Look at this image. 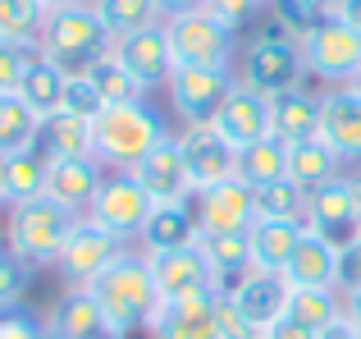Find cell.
Listing matches in <instances>:
<instances>
[{
    "mask_svg": "<svg viewBox=\"0 0 361 339\" xmlns=\"http://www.w3.org/2000/svg\"><path fill=\"white\" fill-rule=\"evenodd\" d=\"M169 138L165 115L142 101H123V106H106L92 119V156L110 170H133L151 147H160Z\"/></svg>",
    "mask_w": 361,
    "mask_h": 339,
    "instance_id": "1",
    "label": "cell"
},
{
    "mask_svg": "<svg viewBox=\"0 0 361 339\" xmlns=\"http://www.w3.org/2000/svg\"><path fill=\"white\" fill-rule=\"evenodd\" d=\"M42 55L64 73H92L101 60L115 55V32L101 23V14L92 5H73V9H51L37 37Z\"/></svg>",
    "mask_w": 361,
    "mask_h": 339,
    "instance_id": "2",
    "label": "cell"
},
{
    "mask_svg": "<svg viewBox=\"0 0 361 339\" xmlns=\"http://www.w3.org/2000/svg\"><path fill=\"white\" fill-rule=\"evenodd\" d=\"M92 298H97L101 316H106V335H128V331H142L151 326L160 307V294H156V280H151V266L147 257H123L106 275L92 280Z\"/></svg>",
    "mask_w": 361,
    "mask_h": 339,
    "instance_id": "3",
    "label": "cell"
},
{
    "mask_svg": "<svg viewBox=\"0 0 361 339\" xmlns=\"http://www.w3.org/2000/svg\"><path fill=\"white\" fill-rule=\"evenodd\" d=\"M73 225H78V215L42 193V197H32V202L9 206L5 248L14 252L18 261H27V266H46V261L55 266V257H60L64 239L73 234Z\"/></svg>",
    "mask_w": 361,
    "mask_h": 339,
    "instance_id": "4",
    "label": "cell"
},
{
    "mask_svg": "<svg viewBox=\"0 0 361 339\" xmlns=\"http://www.w3.org/2000/svg\"><path fill=\"white\" fill-rule=\"evenodd\" d=\"M307 73L311 69H307V55H302V42H298V37H288L279 23H274L265 37H256V42L243 46V73H238V83L265 92V97L293 92Z\"/></svg>",
    "mask_w": 361,
    "mask_h": 339,
    "instance_id": "5",
    "label": "cell"
},
{
    "mask_svg": "<svg viewBox=\"0 0 361 339\" xmlns=\"http://www.w3.org/2000/svg\"><path fill=\"white\" fill-rule=\"evenodd\" d=\"M169 46H174V64H202V69H229L233 37L211 9H183V14L165 18Z\"/></svg>",
    "mask_w": 361,
    "mask_h": 339,
    "instance_id": "6",
    "label": "cell"
},
{
    "mask_svg": "<svg viewBox=\"0 0 361 339\" xmlns=\"http://www.w3.org/2000/svg\"><path fill=\"white\" fill-rule=\"evenodd\" d=\"M151 211H156V202L147 197V188H142L128 170H115V174H106L101 193L92 197L87 220L101 225V230H110L115 239H142Z\"/></svg>",
    "mask_w": 361,
    "mask_h": 339,
    "instance_id": "7",
    "label": "cell"
},
{
    "mask_svg": "<svg viewBox=\"0 0 361 339\" xmlns=\"http://www.w3.org/2000/svg\"><path fill=\"white\" fill-rule=\"evenodd\" d=\"M302 55H307V69L316 78L343 88L361 73V28H353L338 14L325 18L311 37H302Z\"/></svg>",
    "mask_w": 361,
    "mask_h": 339,
    "instance_id": "8",
    "label": "cell"
},
{
    "mask_svg": "<svg viewBox=\"0 0 361 339\" xmlns=\"http://www.w3.org/2000/svg\"><path fill=\"white\" fill-rule=\"evenodd\" d=\"M119 257H123V239H115L110 230H101V225H92L87 215H82V220L73 225V234L64 239L55 266H60V275L69 280V285H82V289H87L92 280L106 275Z\"/></svg>",
    "mask_w": 361,
    "mask_h": 339,
    "instance_id": "9",
    "label": "cell"
},
{
    "mask_svg": "<svg viewBox=\"0 0 361 339\" xmlns=\"http://www.w3.org/2000/svg\"><path fill=\"white\" fill-rule=\"evenodd\" d=\"M147 266H151V280H156L160 303L192 298V294H215V266L202 243L169 248V252H147Z\"/></svg>",
    "mask_w": 361,
    "mask_h": 339,
    "instance_id": "10",
    "label": "cell"
},
{
    "mask_svg": "<svg viewBox=\"0 0 361 339\" xmlns=\"http://www.w3.org/2000/svg\"><path fill=\"white\" fill-rule=\"evenodd\" d=\"M233 73L229 69H202V64H178L174 73H169V101H174V110L188 119V124H206V119H215V110L224 106V97L233 92Z\"/></svg>",
    "mask_w": 361,
    "mask_h": 339,
    "instance_id": "11",
    "label": "cell"
},
{
    "mask_svg": "<svg viewBox=\"0 0 361 339\" xmlns=\"http://www.w3.org/2000/svg\"><path fill=\"white\" fill-rule=\"evenodd\" d=\"M178 152H183V165H188V174H192L197 193H206V188H215V184L238 174V152L215 133L211 119H206V124H188L183 133H178Z\"/></svg>",
    "mask_w": 361,
    "mask_h": 339,
    "instance_id": "12",
    "label": "cell"
},
{
    "mask_svg": "<svg viewBox=\"0 0 361 339\" xmlns=\"http://www.w3.org/2000/svg\"><path fill=\"white\" fill-rule=\"evenodd\" d=\"M215 133L233 147V152H247L261 138H270V97L247 83H233V92L224 97V106L215 110Z\"/></svg>",
    "mask_w": 361,
    "mask_h": 339,
    "instance_id": "13",
    "label": "cell"
},
{
    "mask_svg": "<svg viewBox=\"0 0 361 339\" xmlns=\"http://www.w3.org/2000/svg\"><path fill=\"white\" fill-rule=\"evenodd\" d=\"M197 225L202 234H243L256 225V188L243 184L238 174L224 184L197 193Z\"/></svg>",
    "mask_w": 361,
    "mask_h": 339,
    "instance_id": "14",
    "label": "cell"
},
{
    "mask_svg": "<svg viewBox=\"0 0 361 339\" xmlns=\"http://www.w3.org/2000/svg\"><path fill=\"white\" fill-rule=\"evenodd\" d=\"M101 184H106V165H101L92 152L46 156V197H55L60 206H69L73 215L87 211L92 197L101 193Z\"/></svg>",
    "mask_w": 361,
    "mask_h": 339,
    "instance_id": "15",
    "label": "cell"
},
{
    "mask_svg": "<svg viewBox=\"0 0 361 339\" xmlns=\"http://www.w3.org/2000/svg\"><path fill=\"white\" fill-rule=\"evenodd\" d=\"M115 60H119L123 69H128L133 78L142 83V92H151V88H160V83H169V73L178 69V64H174V46H169L165 23L119 37V42H115Z\"/></svg>",
    "mask_w": 361,
    "mask_h": 339,
    "instance_id": "16",
    "label": "cell"
},
{
    "mask_svg": "<svg viewBox=\"0 0 361 339\" xmlns=\"http://www.w3.org/2000/svg\"><path fill=\"white\" fill-rule=\"evenodd\" d=\"M128 174L147 188L151 202H188V197H197L192 174H188L183 152H178V138H165L160 147H151V152L142 156Z\"/></svg>",
    "mask_w": 361,
    "mask_h": 339,
    "instance_id": "17",
    "label": "cell"
},
{
    "mask_svg": "<svg viewBox=\"0 0 361 339\" xmlns=\"http://www.w3.org/2000/svg\"><path fill=\"white\" fill-rule=\"evenodd\" d=\"M307 230L329 234L334 243H348L361 230V206L353 197V179H329L307 193Z\"/></svg>",
    "mask_w": 361,
    "mask_h": 339,
    "instance_id": "18",
    "label": "cell"
},
{
    "mask_svg": "<svg viewBox=\"0 0 361 339\" xmlns=\"http://www.w3.org/2000/svg\"><path fill=\"white\" fill-rule=\"evenodd\" d=\"M338 248L329 234L302 230L298 248H293L288 266H283V285L288 289H338Z\"/></svg>",
    "mask_w": 361,
    "mask_h": 339,
    "instance_id": "19",
    "label": "cell"
},
{
    "mask_svg": "<svg viewBox=\"0 0 361 339\" xmlns=\"http://www.w3.org/2000/svg\"><path fill=\"white\" fill-rule=\"evenodd\" d=\"M320 138L334 147L338 156H357L361 161V88L343 83V88H329L320 97Z\"/></svg>",
    "mask_w": 361,
    "mask_h": 339,
    "instance_id": "20",
    "label": "cell"
},
{
    "mask_svg": "<svg viewBox=\"0 0 361 339\" xmlns=\"http://www.w3.org/2000/svg\"><path fill=\"white\" fill-rule=\"evenodd\" d=\"M151 339H220L215 331V294H192V298H169L151 316Z\"/></svg>",
    "mask_w": 361,
    "mask_h": 339,
    "instance_id": "21",
    "label": "cell"
},
{
    "mask_svg": "<svg viewBox=\"0 0 361 339\" xmlns=\"http://www.w3.org/2000/svg\"><path fill=\"white\" fill-rule=\"evenodd\" d=\"M270 138H279L283 147H298L320 138V101L307 97L302 88L270 97Z\"/></svg>",
    "mask_w": 361,
    "mask_h": 339,
    "instance_id": "22",
    "label": "cell"
},
{
    "mask_svg": "<svg viewBox=\"0 0 361 339\" xmlns=\"http://www.w3.org/2000/svg\"><path fill=\"white\" fill-rule=\"evenodd\" d=\"M233 303L247 312V321L256 326V331H265V326L274 321V316H283V307H288V285H283V275H265V270H247L243 285L233 289Z\"/></svg>",
    "mask_w": 361,
    "mask_h": 339,
    "instance_id": "23",
    "label": "cell"
},
{
    "mask_svg": "<svg viewBox=\"0 0 361 339\" xmlns=\"http://www.w3.org/2000/svg\"><path fill=\"white\" fill-rule=\"evenodd\" d=\"M197 234H202V225H197V211L188 202H156L147 230H142V243H147V252H169L197 243Z\"/></svg>",
    "mask_w": 361,
    "mask_h": 339,
    "instance_id": "24",
    "label": "cell"
},
{
    "mask_svg": "<svg viewBox=\"0 0 361 339\" xmlns=\"http://www.w3.org/2000/svg\"><path fill=\"white\" fill-rule=\"evenodd\" d=\"M302 230H307V225H298V220H256L252 225V270L283 275Z\"/></svg>",
    "mask_w": 361,
    "mask_h": 339,
    "instance_id": "25",
    "label": "cell"
},
{
    "mask_svg": "<svg viewBox=\"0 0 361 339\" xmlns=\"http://www.w3.org/2000/svg\"><path fill=\"white\" fill-rule=\"evenodd\" d=\"M64 78H69V73L64 69H55L51 60H46V55H37L32 64H27V73H23V83H18V92L14 97L23 101L27 110H32L37 119H51V115H60V101H64Z\"/></svg>",
    "mask_w": 361,
    "mask_h": 339,
    "instance_id": "26",
    "label": "cell"
},
{
    "mask_svg": "<svg viewBox=\"0 0 361 339\" xmlns=\"http://www.w3.org/2000/svg\"><path fill=\"white\" fill-rule=\"evenodd\" d=\"M51 331L60 339H101L106 335V316H101L92 289H73V294H64L60 303H55Z\"/></svg>",
    "mask_w": 361,
    "mask_h": 339,
    "instance_id": "27",
    "label": "cell"
},
{
    "mask_svg": "<svg viewBox=\"0 0 361 339\" xmlns=\"http://www.w3.org/2000/svg\"><path fill=\"white\" fill-rule=\"evenodd\" d=\"M0 184H5L9 206L42 197L46 193V152L42 147H27V152L0 156Z\"/></svg>",
    "mask_w": 361,
    "mask_h": 339,
    "instance_id": "28",
    "label": "cell"
},
{
    "mask_svg": "<svg viewBox=\"0 0 361 339\" xmlns=\"http://www.w3.org/2000/svg\"><path fill=\"white\" fill-rule=\"evenodd\" d=\"M338 161H343V156H338L334 147L325 143V138H311V143L288 147V179H293V184H302V188L311 193V188L338 179Z\"/></svg>",
    "mask_w": 361,
    "mask_h": 339,
    "instance_id": "29",
    "label": "cell"
},
{
    "mask_svg": "<svg viewBox=\"0 0 361 339\" xmlns=\"http://www.w3.org/2000/svg\"><path fill=\"white\" fill-rule=\"evenodd\" d=\"M92 9H97L101 23L115 32V42L128 37V32H142V28L165 23V5H160V0H92Z\"/></svg>",
    "mask_w": 361,
    "mask_h": 339,
    "instance_id": "30",
    "label": "cell"
},
{
    "mask_svg": "<svg viewBox=\"0 0 361 339\" xmlns=\"http://www.w3.org/2000/svg\"><path fill=\"white\" fill-rule=\"evenodd\" d=\"M238 179L252 188H265V184H279L288 179V147L279 138H261L256 147L238 152Z\"/></svg>",
    "mask_w": 361,
    "mask_h": 339,
    "instance_id": "31",
    "label": "cell"
},
{
    "mask_svg": "<svg viewBox=\"0 0 361 339\" xmlns=\"http://www.w3.org/2000/svg\"><path fill=\"white\" fill-rule=\"evenodd\" d=\"M298 321H307L311 331H334L343 321V303H338V289H288V307Z\"/></svg>",
    "mask_w": 361,
    "mask_h": 339,
    "instance_id": "32",
    "label": "cell"
},
{
    "mask_svg": "<svg viewBox=\"0 0 361 339\" xmlns=\"http://www.w3.org/2000/svg\"><path fill=\"white\" fill-rule=\"evenodd\" d=\"M46 156H78V152H92V119H78V115H51L42 124V138H37Z\"/></svg>",
    "mask_w": 361,
    "mask_h": 339,
    "instance_id": "33",
    "label": "cell"
},
{
    "mask_svg": "<svg viewBox=\"0 0 361 339\" xmlns=\"http://www.w3.org/2000/svg\"><path fill=\"white\" fill-rule=\"evenodd\" d=\"M37 138H42V119L18 97H0V156L27 152V147H37Z\"/></svg>",
    "mask_w": 361,
    "mask_h": 339,
    "instance_id": "34",
    "label": "cell"
},
{
    "mask_svg": "<svg viewBox=\"0 0 361 339\" xmlns=\"http://www.w3.org/2000/svg\"><path fill=\"white\" fill-rule=\"evenodd\" d=\"M256 220H307V188L279 179V184L256 188Z\"/></svg>",
    "mask_w": 361,
    "mask_h": 339,
    "instance_id": "35",
    "label": "cell"
},
{
    "mask_svg": "<svg viewBox=\"0 0 361 339\" xmlns=\"http://www.w3.org/2000/svg\"><path fill=\"white\" fill-rule=\"evenodd\" d=\"M46 23L42 0H0V37L5 42H37Z\"/></svg>",
    "mask_w": 361,
    "mask_h": 339,
    "instance_id": "36",
    "label": "cell"
},
{
    "mask_svg": "<svg viewBox=\"0 0 361 339\" xmlns=\"http://www.w3.org/2000/svg\"><path fill=\"white\" fill-rule=\"evenodd\" d=\"M92 78H97L106 106H123V101H142V97H147V92H142V83L133 78L128 69H123L115 55H110V60H101L97 69H92Z\"/></svg>",
    "mask_w": 361,
    "mask_h": 339,
    "instance_id": "37",
    "label": "cell"
},
{
    "mask_svg": "<svg viewBox=\"0 0 361 339\" xmlns=\"http://www.w3.org/2000/svg\"><path fill=\"white\" fill-rule=\"evenodd\" d=\"M64 115H78V119H97L106 110V97H101L97 78L92 73H69L64 78V101H60Z\"/></svg>",
    "mask_w": 361,
    "mask_h": 339,
    "instance_id": "38",
    "label": "cell"
},
{
    "mask_svg": "<svg viewBox=\"0 0 361 339\" xmlns=\"http://www.w3.org/2000/svg\"><path fill=\"white\" fill-rule=\"evenodd\" d=\"M37 55H42L37 42H5V37H0V97H14L23 73H27V64H32Z\"/></svg>",
    "mask_w": 361,
    "mask_h": 339,
    "instance_id": "39",
    "label": "cell"
},
{
    "mask_svg": "<svg viewBox=\"0 0 361 339\" xmlns=\"http://www.w3.org/2000/svg\"><path fill=\"white\" fill-rule=\"evenodd\" d=\"M215 331H220V339H261V331L247 321V312L229 294H215Z\"/></svg>",
    "mask_w": 361,
    "mask_h": 339,
    "instance_id": "40",
    "label": "cell"
},
{
    "mask_svg": "<svg viewBox=\"0 0 361 339\" xmlns=\"http://www.w3.org/2000/svg\"><path fill=\"white\" fill-rule=\"evenodd\" d=\"M23 280H27V261H18L9 248H0V312L18 307V298H23Z\"/></svg>",
    "mask_w": 361,
    "mask_h": 339,
    "instance_id": "41",
    "label": "cell"
},
{
    "mask_svg": "<svg viewBox=\"0 0 361 339\" xmlns=\"http://www.w3.org/2000/svg\"><path fill=\"white\" fill-rule=\"evenodd\" d=\"M261 5H265V0H206L202 9H211L229 32H238V28H247L256 14H261Z\"/></svg>",
    "mask_w": 361,
    "mask_h": 339,
    "instance_id": "42",
    "label": "cell"
},
{
    "mask_svg": "<svg viewBox=\"0 0 361 339\" xmlns=\"http://www.w3.org/2000/svg\"><path fill=\"white\" fill-rule=\"evenodd\" d=\"M361 285V234H353V239L338 248V289H357Z\"/></svg>",
    "mask_w": 361,
    "mask_h": 339,
    "instance_id": "43",
    "label": "cell"
},
{
    "mask_svg": "<svg viewBox=\"0 0 361 339\" xmlns=\"http://www.w3.org/2000/svg\"><path fill=\"white\" fill-rule=\"evenodd\" d=\"M261 339H320V331H311L307 321H298L293 312H283V316H274V321L261 331Z\"/></svg>",
    "mask_w": 361,
    "mask_h": 339,
    "instance_id": "44",
    "label": "cell"
},
{
    "mask_svg": "<svg viewBox=\"0 0 361 339\" xmlns=\"http://www.w3.org/2000/svg\"><path fill=\"white\" fill-rule=\"evenodd\" d=\"M343 316H348V321H353L357 331H361V285H357V289H348V294H343Z\"/></svg>",
    "mask_w": 361,
    "mask_h": 339,
    "instance_id": "45",
    "label": "cell"
},
{
    "mask_svg": "<svg viewBox=\"0 0 361 339\" xmlns=\"http://www.w3.org/2000/svg\"><path fill=\"white\" fill-rule=\"evenodd\" d=\"M334 14H338V18H348L353 28H361V0H338Z\"/></svg>",
    "mask_w": 361,
    "mask_h": 339,
    "instance_id": "46",
    "label": "cell"
},
{
    "mask_svg": "<svg viewBox=\"0 0 361 339\" xmlns=\"http://www.w3.org/2000/svg\"><path fill=\"white\" fill-rule=\"evenodd\" d=\"M320 339H361V331H357V326H353V321H348V316H343V321H338L334 331H325Z\"/></svg>",
    "mask_w": 361,
    "mask_h": 339,
    "instance_id": "47",
    "label": "cell"
},
{
    "mask_svg": "<svg viewBox=\"0 0 361 339\" xmlns=\"http://www.w3.org/2000/svg\"><path fill=\"white\" fill-rule=\"evenodd\" d=\"M160 5H165V18H169V14H183V9H202L206 0H160Z\"/></svg>",
    "mask_w": 361,
    "mask_h": 339,
    "instance_id": "48",
    "label": "cell"
},
{
    "mask_svg": "<svg viewBox=\"0 0 361 339\" xmlns=\"http://www.w3.org/2000/svg\"><path fill=\"white\" fill-rule=\"evenodd\" d=\"M298 5L316 9V14H334V5H338V0H298Z\"/></svg>",
    "mask_w": 361,
    "mask_h": 339,
    "instance_id": "49",
    "label": "cell"
},
{
    "mask_svg": "<svg viewBox=\"0 0 361 339\" xmlns=\"http://www.w3.org/2000/svg\"><path fill=\"white\" fill-rule=\"evenodd\" d=\"M46 5V14H51V9H73V5H92V0H42Z\"/></svg>",
    "mask_w": 361,
    "mask_h": 339,
    "instance_id": "50",
    "label": "cell"
},
{
    "mask_svg": "<svg viewBox=\"0 0 361 339\" xmlns=\"http://www.w3.org/2000/svg\"><path fill=\"white\" fill-rule=\"evenodd\" d=\"M353 197H357V206H361V174L353 179Z\"/></svg>",
    "mask_w": 361,
    "mask_h": 339,
    "instance_id": "51",
    "label": "cell"
},
{
    "mask_svg": "<svg viewBox=\"0 0 361 339\" xmlns=\"http://www.w3.org/2000/svg\"><path fill=\"white\" fill-rule=\"evenodd\" d=\"M0 206H9V197H5V184H0Z\"/></svg>",
    "mask_w": 361,
    "mask_h": 339,
    "instance_id": "52",
    "label": "cell"
},
{
    "mask_svg": "<svg viewBox=\"0 0 361 339\" xmlns=\"http://www.w3.org/2000/svg\"><path fill=\"white\" fill-rule=\"evenodd\" d=\"M353 83H357V88H361V73H357V78H353Z\"/></svg>",
    "mask_w": 361,
    "mask_h": 339,
    "instance_id": "53",
    "label": "cell"
},
{
    "mask_svg": "<svg viewBox=\"0 0 361 339\" xmlns=\"http://www.w3.org/2000/svg\"><path fill=\"white\" fill-rule=\"evenodd\" d=\"M357 234H361V230H357Z\"/></svg>",
    "mask_w": 361,
    "mask_h": 339,
    "instance_id": "54",
    "label": "cell"
}]
</instances>
